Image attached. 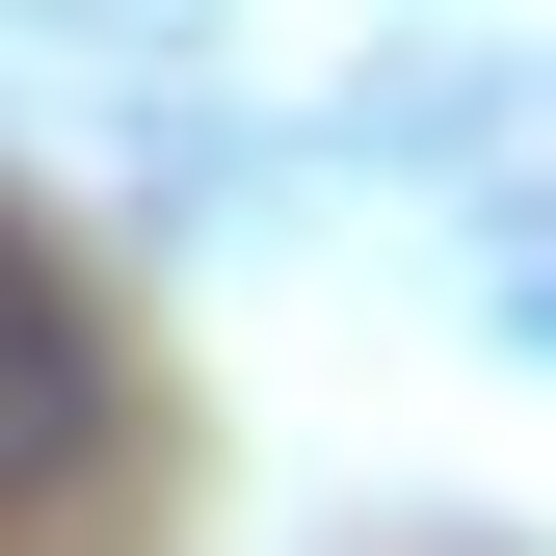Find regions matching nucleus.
I'll return each mask as SVG.
<instances>
[{
  "mask_svg": "<svg viewBox=\"0 0 556 556\" xmlns=\"http://www.w3.org/2000/svg\"><path fill=\"white\" fill-rule=\"evenodd\" d=\"M80 477H106V318H80V265L0 213V504H80Z\"/></svg>",
  "mask_w": 556,
  "mask_h": 556,
  "instance_id": "f257e3e1",
  "label": "nucleus"
}]
</instances>
